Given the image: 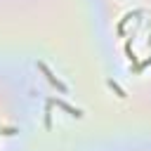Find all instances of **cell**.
<instances>
[{
    "label": "cell",
    "mask_w": 151,
    "mask_h": 151,
    "mask_svg": "<svg viewBox=\"0 0 151 151\" xmlns=\"http://www.w3.org/2000/svg\"><path fill=\"white\" fill-rule=\"evenodd\" d=\"M38 68L45 73V78H47V80H50V83H52V85H54L59 92H64V94L68 92V85H66V83H61V80H59V78H57V76H54L50 68H47V64H45V61H38Z\"/></svg>",
    "instance_id": "1"
},
{
    "label": "cell",
    "mask_w": 151,
    "mask_h": 151,
    "mask_svg": "<svg viewBox=\"0 0 151 151\" xmlns=\"http://www.w3.org/2000/svg\"><path fill=\"white\" fill-rule=\"evenodd\" d=\"M52 101H54L59 109H64L68 116H73V118H83V111H80V109H73V106H71V104H66L64 99H52Z\"/></svg>",
    "instance_id": "2"
},
{
    "label": "cell",
    "mask_w": 151,
    "mask_h": 151,
    "mask_svg": "<svg viewBox=\"0 0 151 151\" xmlns=\"http://www.w3.org/2000/svg\"><path fill=\"white\" fill-rule=\"evenodd\" d=\"M52 106H54V101L47 99L45 101V127H52Z\"/></svg>",
    "instance_id": "3"
},
{
    "label": "cell",
    "mask_w": 151,
    "mask_h": 151,
    "mask_svg": "<svg viewBox=\"0 0 151 151\" xmlns=\"http://www.w3.org/2000/svg\"><path fill=\"white\" fill-rule=\"evenodd\" d=\"M149 64H151V57H149V59H144V61H139V64H134V66H132V73H139V71H144Z\"/></svg>",
    "instance_id": "4"
},
{
    "label": "cell",
    "mask_w": 151,
    "mask_h": 151,
    "mask_svg": "<svg viewBox=\"0 0 151 151\" xmlns=\"http://www.w3.org/2000/svg\"><path fill=\"white\" fill-rule=\"evenodd\" d=\"M109 87H111V90H113V92H116V94H118V97H127V94H125V92H123V87H120V85H118V83H113V80H109Z\"/></svg>",
    "instance_id": "5"
},
{
    "label": "cell",
    "mask_w": 151,
    "mask_h": 151,
    "mask_svg": "<svg viewBox=\"0 0 151 151\" xmlns=\"http://www.w3.org/2000/svg\"><path fill=\"white\" fill-rule=\"evenodd\" d=\"M125 54H127V59H130L132 66H134V64H137V57L132 54V45H130V42H125Z\"/></svg>",
    "instance_id": "6"
},
{
    "label": "cell",
    "mask_w": 151,
    "mask_h": 151,
    "mask_svg": "<svg viewBox=\"0 0 151 151\" xmlns=\"http://www.w3.org/2000/svg\"><path fill=\"white\" fill-rule=\"evenodd\" d=\"M0 134H17V127H2L0 125Z\"/></svg>",
    "instance_id": "7"
}]
</instances>
